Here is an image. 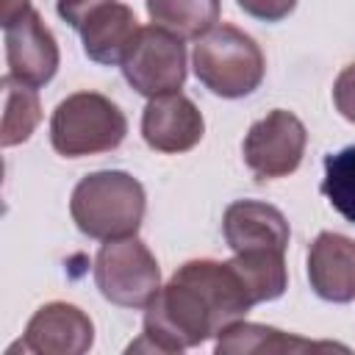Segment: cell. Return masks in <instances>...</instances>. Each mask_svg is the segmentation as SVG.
Instances as JSON below:
<instances>
[{"label":"cell","mask_w":355,"mask_h":355,"mask_svg":"<svg viewBox=\"0 0 355 355\" xmlns=\"http://www.w3.org/2000/svg\"><path fill=\"white\" fill-rule=\"evenodd\" d=\"M252 305L230 261H186L144 308L141 336L128 352L175 355L200 347L227 324L241 322Z\"/></svg>","instance_id":"cell-1"},{"label":"cell","mask_w":355,"mask_h":355,"mask_svg":"<svg viewBox=\"0 0 355 355\" xmlns=\"http://www.w3.org/2000/svg\"><path fill=\"white\" fill-rule=\"evenodd\" d=\"M144 211V186L122 169H100L80 178L69 197V214L75 227L97 241L136 236Z\"/></svg>","instance_id":"cell-2"},{"label":"cell","mask_w":355,"mask_h":355,"mask_svg":"<svg viewBox=\"0 0 355 355\" xmlns=\"http://www.w3.org/2000/svg\"><path fill=\"white\" fill-rule=\"evenodd\" d=\"M197 80L222 100L252 94L266 72V58L258 42L241 28L222 22L197 39L191 53Z\"/></svg>","instance_id":"cell-3"},{"label":"cell","mask_w":355,"mask_h":355,"mask_svg":"<svg viewBox=\"0 0 355 355\" xmlns=\"http://www.w3.org/2000/svg\"><path fill=\"white\" fill-rule=\"evenodd\" d=\"M125 136V111L100 92H75L64 97L50 116V144L64 158L111 153Z\"/></svg>","instance_id":"cell-4"},{"label":"cell","mask_w":355,"mask_h":355,"mask_svg":"<svg viewBox=\"0 0 355 355\" xmlns=\"http://www.w3.org/2000/svg\"><path fill=\"white\" fill-rule=\"evenodd\" d=\"M94 286L111 305L139 311L158 294L161 269L141 239H111L94 255Z\"/></svg>","instance_id":"cell-5"},{"label":"cell","mask_w":355,"mask_h":355,"mask_svg":"<svg viewBox=\"0 0 355 355\" xmlns=\"http://www.w3.org/2000/svg\"><path fill=\"white\" fill-rule=\"evenodd\" d=\"M119 67L130 89L147 100L180 92L186 83V44L178 33L161 25H147L139 28Z\"/></svg>","instance_id":"cell-6"},{"label":"cell","mask_w":355,"mask_h":355,"mask_svg":"<svg viewBox=\"0 0 355 355\" xmlns=\"http://www.w3.org/2000/svg\"><path fill=\"white\" fill-rule=\"evenodd\" d=\"M305 144L308 130L302 119L286 108H275L250 125L241 141V155L258 180H277L297 172L305 155Z\"/></svg>","instance_id":"cell-7"},{"label":"cell","mask_w":355,"mask_h":355,"mask_svg":"<svg viewBox=\"0 0 355 355\" xmlns=\"http://www.w3.org/2000/svg\"><path fill=\"white\" fill-rule=\"evenodd\" d=\"M94 344V324L86 311L72 302H44L25 324L22 352L33 355H83Z\"/></svg>","instance_id":"cell-8"},{"label":"cell","mask_w":355,"mask_h":355,"mask_svg":"<svg viewBox=\"0 0 355 355\" xmlns=\"http://www.w3.org/2000/svg\"><path fill=\"white\" fill-rule=\"evenodd\" d=\"M6 31V64L8 75L17 80L39 89L50 83L58 72L61 53L53 31L44 25L42 14L31 8L25 17H19L14 25L3 28Z\"/></svg>","instance_id":"cell-9"},{"label":"cell","mask_w":355,"mask_h":355,"mask_svg":"<svg viewBox=\"0 0 355 355\" xmlns=\"http://www.w3.org/2000/svg\"><path fill=\"white\" fill-rule=\"evenodd\" d=\"M205 133V119L191 97L180 92L150 97V103L141 111V139L150 150L178 155L189 153L200 144Z\"/></svg>","instance_id":"cell-10"},{"label":"cell","mask_w":355,"mask_h":355,"mask_svg":"<svg viewBox=\"0 0 355 355\" xmlns=\"http://www.w3.org/2000/svg\"><path fill=\"white\" fill-rule=\"evenodd\" d=\"M308 283L324 302L355 300V239L322 230L308 247Z\"/></svg>","instance_id":"cell-11"},{"label":"cell","mask_w":355,"mask_h":355,"mask_svg":"<svg viewBox=\"0 0 355 355\" xmlns=\"http://www.w3.org/2000/svg\"><path fill=\"white\" fill-rule=\"evenodd\" d=\"M222 233H225V244L233 252H250V250L286 252L291 239L283 211L261 200L230 202L222 216Z\"/></svg>","instance_id":"cell-12"},{"label":"cell","mask_w":355,"mask_h":355,"mask_svg":"<svg viewBox=\"0 0 355 355\" xmlns=\"http://www.w3.org/2000/svg\"><path fill=\"white\" fill-rule=\"evenodd\" d=\"M78 33L89 61L111 67V64H122L125 53L130 50L139 33V19L130 6L111 0L97 11H92Z\"/></svg>","instance_id":"cell-13"},{"label":"cell","mask_w":355,"mask_h":355,"mask_svg":"<svg viewBox=\"0 0 355 355\" xmlns=\"http://www.w3.org/2000/svg\"><path fill=\"white\" fill-rule=\"evenodd\" d=\"M216 355H250V352H327V349H341L347 347L333 344V341H311L300 338L291 333H283L269 324H255V322H233L216 336Z\"/></svg>","instance_id":"cell-14"},{"label":"cell","mask_w":355,"mask_h":355,"mask_svg":"<svg viewBox=\"0 0 355 355\" xmlns=\"http://www.w3.org/2000/svg\"><path fill=\"white\" fill-rule=\"evenodd\" d=\"M233 269L239 272L250 300L272 302L283 297L288 288V269H286V252L277 250H250V252H233L230 258Z\"/></svg>","instance_id":"cell-15"},{"label":"cell","mask_w":355,"mask_h":355,"mask_svg":"<svg viewBox=\"0 0 355 355\" xmlns=\"http://www.w3.org/2000/svg\"><path fill=\"white\" fill-rule=\"evenodd\" d=\"M153 25L180 39H200L219 25V0H144Z\"/></svg>","instance_id":"cell-16"},{"label":"cell","mask_w":355,"mask_h":355,"mask_svg":"<svg viewBox=\"0 0 355 355\" xmlns=\"http://www.w3.org/2000/svg\"><path fill=\"white\" fill-rule=\"evenodd\" d=\"M42 122V103L33 86L17 80L14 75L3 78V128H0V144L17 147L28 141Z\"/></svg>","instance_id":"cell-17"},{"label":"cell","mask_w":355,"mask_h":355,"mask_svg":"<svg viewBox=\"0 0 355 355\" xmlns=\"http://www.w3.org/2000/svg\"><path fill=\"white\" fill-rule=\"evenodd\" d=\"M322 194L347 222L355 225V144L324 155Z\"/></svg>","instance_id":"cell-18"},{"label":"cell","mask_w":355,"mask_h":355,"mask_svg":"<svg viewBox=\"0 0 355 355\" xmlns=\"http://www.w3.org/2000/svg\"><path fill=\"white\" fill-rule=\"evenodd\" d=\"M333 103H336V111L355 125V64H347L336 83H333Z\"/></svg>","instance_id":"cell-19"},{"label":"cell","mask_w":355,"mask_h":355,"mask_svg":"<svg viewBox=\"0 0 355 355\" xmlns=\"http://www.w3.org/2000/svg\"><path fill=\"white\" fill-rule=\"evenodd\" d=\"M236 3L247 17L263 22H280L297 8V0H236Z\"/></svg>","instance_id":"cell-20"},{"label":"cell","mask_w":355,"mask_h":355,"mask_svg":"<svg viewBox=\"0 0 355 355\" xmlns=\"http://www.w3.org/2000/svg\"><path fill=\"white\" fill-rule=\"evenodd\" d=\"M105 3H111V0H55V11H58V17L67 25H72L75 31H80V25L89 19V14L97 11Z\"/></svg>","instance_id":"cell-21"},{"label":"cell","mask_w":355,"mask_h":355,"mask_svg":"<svg viewBox=\"0 0 355 355\" xmlns=\"http://www.w3.org/2000/svg\"><path fill=\"white\" fill-rule=\"evenodd\" d=\"M31 11V0H0V25L8 28Z\"/></svg>","instance_id":"cell-22"}]
</instances>
